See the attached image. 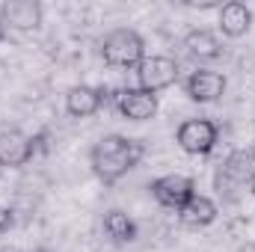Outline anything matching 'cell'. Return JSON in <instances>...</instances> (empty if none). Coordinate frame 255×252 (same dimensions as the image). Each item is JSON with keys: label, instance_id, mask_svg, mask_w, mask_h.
<instances>
[{"label": "cell", "instance_id": "10", "mask_svg": "<svg viewBox=\"0 0 255 252\" xmlns=\"http://www.w3.org/2000/svg\"><path fill=\"white\" fill-rule=\"evenodd\" d=\"M116 110L128 122H148L157 116V95H151L139 86H125L116 92Z\"/></svg>", "mask_w": 255, "mask_h": 252}, {"label": "cell", "instance_id": "9", "mask_svg": "<svg viewBox=\"0 0 255 252\" xmlns=\"http://www.w3.org/2000/svg\"><path fill=\"white\" fill-rule=\"evenodd\" d=\"M226 86H229L226 74H220L214 68H196V71H190V77L184 80V92L196 104H214V101H220L226 95Z\"/></svg>", "mask_w": 255, "mask_h": 252}, {"label": "cell", "instance_id": "5", "mask_svg": "<svg viewBox=\"0 0 255 252\" xmlns=\"http://www.w3.org/2000/svg\"><path fill=\"white\" fill-rule=\"evenodd\" d=\"M178 71L181 68H178V63L172 57L151 54V57H145L142 63L136 65V86L145 89V92H151V95H157V92L169 89L178 80Z\"/></svg>", "mask_w": 255, "mask_h": 252}, {"label": "cell", "instance_id": "4", "mask_svg": "<svg viewBox=\"0 0 255 252\" xmlns=\"http://www.w3.org/2000/svg\"><path fill=\"white\" fill-rule=\"evenodd\" d=\"M217 139H220V127L211 119H184L175 130V142L196 157L211 154L217 148Z\"/></svg>", "mask_w": 255, "mask_h": 252}, {"label": "cell", "instance_id": "11", "mask_svg": "<svg viewBox=\"0 0 255 252\" xmlns=\"http://www.w3.org/2000/svg\"><path fill=\"white\" fill-rule=\"evenodd\" d=\"M107 89L104 86H89V83H77L65 92V113L71 119H89L104 107Z\"/></svg>", "mask_w": 255, "mask_h": 252}, {"label": "cell", "instance_id": "17", "mask_svg": "<svg viewBox=\"0 0 255 252\" xmlns=\"http://www.w3.org/2000/svg\"><path fill=\"white\" fill-rule=\"evenodd\" d=\"M238 252H255V244H244V247H238Z\"/></svg>", "mask_w": 255, "mask_h": 252}, {"label": "cell", "instance_id": "18", "mask_svg": "<svg viewBox=\"0 0 255 252\" xmlns=\"http://www.w3.org/2000/svg\"><path fill=\"white\" fill-rule=\"evenodd\" d=\"M3 36H6V27H3V21H0V39H3Z\"/></svg>", "mask_w": 255, "mask_h": 252}, {"label": "cell", "instance_id": "15", "mask_svg": "<svg viewBox=\"0 0 255 252\" xmlns=\"http://www.w3.org/2000/svg\"><path fill=\"white\" fill-rule=\"evenodd\" d=\"M101 229L104 235L116 244V247H125V244H133L136 241V223L128 217L122 208H110L101 220Z\"/></svg>", "mask_w": 255, "mask_h": 252}, {"label": "cell", "instance_id": "3", "mask_svg": "<svg viewBox=\"0 0 255 252\" xmlns=\"http://www.w3.org/2000/svg\"><path fill=\"white\" fill-rule=\"evenodd\" d=\"M253 181H255V160H253V151H244V148H235L220 163V169L214 175V187L226 199H235L238 190L253 187Z\"/></svg>", "mask_w": 255, "mask_h": 252}, {"label": "cell", "instance_id": "1", "mask_svg": "<svg viewBox=\"0 0 255 252\" xmlns=\"http://www.w3.org/2000/svg\"><path fill=\"white\" fill-rule=\"evenodd\" d=\"M145 154V142L142 139H133L125 133H107L101 136L92 151H89V166L92 172L98 175L101 184L113 187L116 181H122L128 172L142 160Z\"/></svg>", "mask_w": 255, "mask_h": 252}, {"label": "cell", "instance_id": "19", "mask_svg": "<svg viewBox=\"0 0 255 252\" xmlns=\"http://www.w3.org/2000/svg\"><path fill=\"white\" fill-rule=\"evenodd\" d=\"M250 193H253V199H255V181H253V187H250Z\"/></svg>", "mask_w": 255, "mask_h": 252}, {"label": "cell", "instance_id": "16", "mask_svg": "<svg viewBox=\"0 0 255 252\" xmlns=\"http://www.w3.org/2000/svg\"><path fill=\"white\" fill-rule=\"evenodd\" d=\"M12 223H15L12 211H9L6 205H0V235H3V232H9V229H12Z\"/></svg>", "mask_w": 255, "mask_h": 252}, {"label": "cell", "instance_id": "21", "mask_svg": "<svg viewBox=\"0 0 255 252\" xmlns=\"http://www.w3.org/2000/svg\"><path fill=\"white\" fill-rule=\"evenodd\" d=\"M253 160H255V148H253Z\"/></svg>", "mask_w": 255, "mask_h": 252}, {"label": "cell", "instance_id": "6", "mask_svg": "<svg viewBox=\"0 0 255 252\" xmlns=\"http://www.w3.org/2000/svg\"><path fill=\"white\" fill-rule=\"evenodd\" d=\"M39 145L36 136L18 130V127H6L0 130V169H21L36 157Z\"/></svg>", "mask_w": 255, "mask_h": 252}, {"label": "cell", "instance_id": "8", "mask_svg": "<svg viewBox=\"0 0 255 252\" xmlns=\"http://www.w3.org/2000/svg\"><path fill=\"white\" fill-rule=\"evenodd\" d=\"M0 21L6 30L18 33H33L45 21V6L39 0H9L0 6Z\"/></svg>", "mask_w": 255, "mask_h": 252}, {"label": "cell", "instance_id": "7", "mask_svg": "<svg viewBox=\"0 0 255 252\" xmlns=\"http://www.w3.org/2000/svg\"><path fill=\"white\" fill-rule=\"evenodd\" d=\"M148 190H151L154 202L163 205V208H169V211H181L193 196H196L193 178L190 175H178V172H169V175L154 178V181L148 184Z\"/></svg>", "mask_w": 255, "mask_h": 252}, {"label": "cell", "instance_id": "14", "mask_svg": "<svg viewBox=\"0 0 255 252\" xmlns=\"http://www.w3.org/2000/svg\"><path fill=\"white\" fill-rule=\"evenodd\" d=\"M217 217H220L217 202L208 199V196H202V193H196L190 202L178 211V220H181L184 226H190V229H205V226H211Z\"/></svg>", "mask_w": 255, "mask_h": 252}, {"label": "cell", "instance_id": "12", "mask_svg": "<svg viewBox=\"0 0 255 252\" xmlns=\"http://www.w3.org/2000/svg\"><path fill=\"white\" fill-rule=\"evenodd\" d=\"M217 27L226 39H241L253 27V9L241 0H229L217 9Z\"/></svg>", "mask_w": 255, "mask_h": 252}, {"label": "cell", "instance_id": "20", "mask_svg": "<svg viewBox=\"0 0 255 252\" xmlns=\"http://www.w3.org/2000/svg\"><path fill=\"white\" fill-rule=\"evenodd\" d=\"M30 252H51V250H30Z\"/></svg>", "mask_w": 255, "mask_h": 252}, {"label": "cell", "instance_id": "13", "mask_svg": "<svg viewBox=\"0 0 255 252\" xmlns=\"http://www.w3.org/2000/svg\"><path fill=\"white\" fill-rule=\"evenodd\" d=\"M184 51L199 63H214L223 57V42L211 30H190L184 36Z\"/></svg>", "mask_w": 255, "mask_h": 252}, {"label": "cell", "instance_id": "2", "mask_svg": "<svg viewBox=\"0 0 255 252\" xmlns=\"http://www.w3.org/2000/svg\"><path fill=\"white\" fill-rule=\"evenodd\" d=\"M101 57H104V63L113 65V68H136L145 60V42H142V36L136 30L119 27V30L104 36Z\"/></svg>", "mask_w": 255, "mask_h": 252}]
</instances>
